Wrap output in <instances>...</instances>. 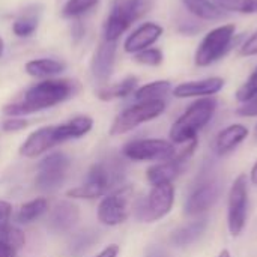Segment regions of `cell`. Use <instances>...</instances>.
<instances>
[{"label": "cell", "mask_w": 257, "mask_h": 257, "mask_svg": "<svg viewBox=\"0 0 257 257\" xmlns=\"http://www.w3.org/2000/svg\"><path fill=\"white\" fill-rule=\"evenodd\" d=\"M208 227V220L206 218H199L194 220L179 229H176L172 233L170 241L176 245V247H187L191 245L193 242H196L206 230Z\"/></svg>", "instance_id": "7402d4cb"}, {"label": "cell", "mask_w": 257, "mask_h": 257, "mask_svg": "<svg viewBox=\"0 0 257 257\" xmlns=\"http://www.w3.org/2000/svg\"><path fill=\"white\" fill-rule=\"evenodd\" d=\"M3 51H5V41L0 38V57L3 56Z\"/></svg>", "instance_id": "60d3db41"}, {"label": "cell", "mask_w": 257, "mask_h": 257, "mask_svg": "<svg viewBox=\"0 0 257 257\" xmlns=\"http://www.w3.org/2000/svg\"><path fill=\"white\" fill-rule=\"evenodd\" d=\"M170 90H172V83L169 80H157V81H152V83L137 87L133 95L139 102L157 101V99H164Z\"/></svg>", "instance_id": "cb8c5ba5"}, {"label": "cell", "mask_w": 257, "mask_h": 257, "mask_svg": "<svg viewBox=\"0 0 257 257\" xmlns=\"http://www.w3.org/2000/svg\"><path fill=\"white\" fill-rule=\"evenodd\" d=\"M2 239L5 241V242H8L12 248H15V250H20V248H23L24 247V244H26V236H24V233L20 230V229H15V227H9L8 230H5L3 233H2Z\"/></svg>", "instance_id": "1f68e13d"}, {"label": "cell", "mask_w": 257, "mask_h": 257, "mask_svg": "<svg viewBox=\"0 0 257 257\" xmlns=\"http://www.w3.org/2000/svg\"><path fill=\"white\" fill-rule=\"evenodd\" d=\"M116 47H117L116 42H110L104 39L102 42H99V45L93 53L90 69L93 77L101 83L107 81L113 72L114 60H116Z\"/></svg>", "instance_id": "2e32d148"}, {"label": "cell", "mask_w": 257, "mask_h": 257, "mask_svg": "<svg viewBox=\"0 0 257 257\" xmlns=\"http://www.w3.org/2000/svg\"><path fill=\"white\" fill-rule=\"evenodd\" d=\"M155 0H114L104 23V39L116 42L137 20L146 15Z\"/></svg>", "instance_id": "277c9868"}, {"label": "cell", "mask_w": 257, "mask_h": 257, "mask_svg": "<svg viewBox=\"0 0 257 257\" xmlns=\"http://www.w3.org/2000/svg\"><path fill=\"white\" fill-rule=\"evenodd\" d=\"M96 239H98L96 232H92V230L80 232V233H77V235L72 238L71 245H69V251H71L72 254H80V253L86 251Z\"/></svg>", "instance_id": "f546056e"}, {"label": "cell", "mask_w": 257, "mask_h": 257, "mask_svg": "<svg viewBox=\"0 0 257 257\" xmlns=\"http://www.w3.org/2000/svg\"><path fill=\"white\" fill-rule=\"evenodd\" d=\"M27 126V120L26 119H21V117H11V119H6L2 125L3 131L6 133H15V131H21Z\"/></svg>", "instance_id": "d590c367"}, {"label": "cell", "mask_w": 257, "mask_h": 257, "mask_svg": "<svg viewBox=\"0 0 257 257\" xmlns=\"http://www.w3.org/2000/svg\"><path fill=\"white\" fill-rule=\"evenodd\" d=\"M214 2H215V0H214Z\"/></svg>", "instance_id": "ee69618b"}, {"label": "cell", "mask_w": 257, "mask_h": 257, "mask_svg": "<svg viewBox=\"0 0 257 257\" xmlns=\"http://www.w3.org/2000/svg\"><path fill=\"white\" fill-rule=\"evenodd\" d=\"M217 110V101L209 98H199L194 101L172 125L170 140L173 145H185L197 139V134L211 122Z\"/></svg>", "instance_id": "3957f363"}, {"label": "cell", "mask_w": 257, "mask_h": 257, "mask_svg": "<svg viewBox=\"0 0 257 257\" xmlns=\"http://www.w3.org/2000/svg\"><path fill=\"white\" fill-rule=\"evenodd\" d=\"M182 163H179L175 157L167 161H160L154 166H151L146 170V178L152 185H161V184H172L176 176L181 173Z\"/></svg>", "instance_id": "d6986e66"}, {"label": "cell", "mask_w": 257, "mask_h": 257, "mask_svg": "<svg viewBox=\"0 0 257 257\" xmlns=\"http://www.w3.org/2000/svg\"><path fill=\"white\" fill-rule=\"evenodd\" d=\"M139 80L134 75H130L123 78L119 83H114L113 86L102 87L98 90L96 96L102 101H111V99H119V98H126L128 95H133L137 89Z\"/></svg>", "instance_id": "603a6c76"}, {"label": "cell", "mask_w": 257, "mask_h": 257, "mask_svg": "<svg viewBox=\"0 0 257 257\" xmlns=\"http://www.w3.org/2000/svg\"><path fill=\"white\" fill-rule=\"evenodd\" d=\"M248 208V187L247 175L241 173L230 187L227 200V226L232 236L241 235L247 223Z\"/></svg>", "instance_id": "30bf717a"}, {"label": "cell", "mask_w": 257, "mask_h": 257, "mask_svg": "<svg viewBox=\"0 0 257 257\" xmlns=\"http://www.w3.org/2000/svg\"><path fill=\"white\" fill-rule=\"evenodd\" d=\"M125 158L131 161H167L176 155L175 145L163 139H142L126 143L122 149Z\"/></svg>", "instance_id": "8fae6325"}, {"label": "cell", "mask_w": 257, "mask_h": 257, "mask_svg": "<svg viewBox=\"0 0 257 257\" xmlns=\"http://www.w3.org/2000/svg\"><path fill=\"white\" fill-rule=\"evenodd\" d=\"M80 220V208L71 202H59L48 217V227L56 233H68Z\"/></svg>", "instance_id": "e0dca14e"}, {"label": "cell", "mask_w": 257, "mask_h": 257, "mask_svg": "<svg viewBox=\"0 0 257 257\" xmlns=\"http://www.w3.org/2000/svg\"><path fill=\"white\" fill-rule=\"evenodd\" d=\"M182 3L190 14L205 21H218L229 17V12L221 9L214 0H182Z\"/></svg>", "instance_id": "ffe728a7"}, {"label": "cell", "mask_w": 257, "mask_h": 257, "mask_svg": "<svg viewBox=\"0 0 257 257\" xmlns=\"http://www.w3.org/2000/svg\"><path fill=\"white\" fill-rule=\"evenodd\" d=\"M26 72L30 75V77H35V78H51L54 75H59L62 74L65 69H66V65L65 62L62 60H57V59H33V60H29L24 66Z\"/></svg>", "instance_id": "44dd1931"}, {"label": "cell", "mask_w": 257, "mask_h": 257, "mask_svg": "<svg viewBox=\"0 0 257 257\" xmlns=\"http://www.w3.org/2000/svg\"><path fill=\"white\" fill-rule=\"evenodd\" d=\"M146 257H167V254L160 247H151L146 251Z\"/></svg>", "instance_id": "f35d334b"}, {"label": "cell", "mask_w": 257, "mask_h": 257, "mask_svg": "<svg viewBox=\"0 0 257 257\" xmlns=\"http://www.w3.org/2000/svg\"><path fill=\"white\" fill-rule=\"evenodd\" d=\"M57 143V139L54 136V125L42 126L36 131H33L24 143L20 146V155L24 158H36L47 152L48 149L54 148Z\"/></svg>", "instance_id": "5bb4252c"}, {"label": "cell", "mask_w": 257, "mask_h": 257, "mask_svg": "<svg viewBox=\"0 0 257 257\" xmlns=\"http://www.w3.org/2000/svg\"><path fill=\"white\" fill-rule=\"evenodd\" d=\"M99 0H68L62 9V15L66 18H77L89 12Z\"/></svg>", "instance_id": "83f0119b"}, {"label": "cell", "mask_w": 257, "mask_h": 257, "mask_svg": "<svg viewBox=\"0 0 257 257\" xmlns=\"http://www.w3.org/2000/svg\"><path fill=\"white\" fill-rule=\"evenodd\" d=\"M250 179H251V182L257 185V161L254 163V166H253V169H251V173H250Z\"/></svg>", "instance_id": "ab89813d"}, {"label": "cell", "mask_w": 257, "mask_h": 257, "mask_svg": "<svg viewBox=\"0 0 257 257\" xmlns=\"http://www.w3.org/2000/svg\"><path fill=\"white\" fill-rule=\"evenodd\" d=\"M69 167H71V160L63 152H53L47 155L38 164L35 187L44 193L56 191L57 188L62 187Z\"/></svg>", "instance_id": "9c48e42d"}, {"label": "cell", "mask_w": 257, "mask_h": 257, "mask_svg": "<svg viewBox=\"0 0 257 257\" xmlns=\"http://www.w3.org/2000/svg\"><path fill=\"white\" fill-rule=\"evenodd\" d=\"M239 56L242 57H253L257 56V32L253 33L239 48Z\"/></svg>", "instance_id": "e575fe53"}, {"label": "cell", "mask_w": 257, "mask_h": 257, "mask_svg": "<svg viewBox=\"0 0 257 257\" xmlns=\"http://www.w3.org/2000/svg\"><path fill=\"white\" fill-rule=\"evenodd\" d=\"M235 33H236L235 24H223L208 32L196 48L194 53L196 66L206 68L223 59L227 54V51L232 48Z\"/></svg>", "instance_id": "5b68a950"}, {"label": "cell", "mask_w": 257, "mask_h": 257, "mask_svg": "<svg viewBox=\"0 0 257 257\" xmlns=\"http://www.w3.org/2000/svg\"><path fill=\"white\" fill-rule=\"evenodd\" d=\"M224 78L208 77L194 81H184L173 89L176 98H209L224 87Z\"/></svg>", "instance_id": "4fadbf2b"}, {"label": "cell", "mask_w": 257, "mask_h": 257, "mask_svg": "<svg viewBox=\"0 0 257 257\" xmlns=\"http://www.w3.org/2000/svg\"><path fill=\"white\" fill-rule=\"evenodd\" d=\"M175 203V187L173 184L152 185L148 197L143 199L137 209L136 217L143 223H155L164 218L173 208Z\"/></svg>", "instance_id": "ba28073f"}, {"label": "cell", "mask_w": 257, "mask_h": 257, "mask_svg": "<svg viewBox=\"0 0 257 257\" xmlns=\"http://www.w3.org/2000/svg\"><path fill=\"white\" fill-rule=\"evenodd\" d=\"M218 257H230V253H229V250H223Z\"/></svg>", "instance_id": "b9f144b4"}, {"label": "cell", "mask_w": 257, "mask_h": 257, "mask_svg": "<svg viewBox=\"0 0 257 257\" xmlns=\"http://www.w3.org/2000/svg\"><path fill=\"white\" fill-rule=\"evenodd\" d=\"M133 196H134V188L131 185L120 187L111 191L110 194H105L96 211L98 221L110 227L125 223L131 214Z\"/></svg>", "instance_id": "8992f818"}, {"label": "cell", "mask_w": 257, "mask_h": 257, "mask_svg": "<svg viewBox=\"0 0 257 257\" xmlns=\"http://www.w3.org/2000/svg\"><path fill=\"white\" fill-rule=\"evenodd\" d=\"M164 110H166L164 99L137 102L117 114V117L114 119V122L110 128V134L111 136L126 134V133L133 131L134 128L140 126L142 123L157 119L158 116H161L164 113Z\"/></svg>", "instance_id": "52a82bcc"}, {"label": "cell", "mask_w": 257, "mask_h": 257, "mask_svg": "<svg viewBox=\"0 0 257 257\" xmlns=\"http://www.w3.org/2000/svg\"><path fill=\"white\" fill-rule=\"evenodd\" d=\"M164 29L158 23H145L137 27L123 42V50L130 54H136L142 50L152 47L163 35Z\"/></svg>", "instance_id": "9a60e30c"}, {"label": "cell", "mask_w": 257, "mask_h": 257, "mask_svg": "<svg viewBox=\"0 0 257 257\" xmlns=\"http://www.w3.org/2000/svg\"><path fill=\"white\" fill-rule=\"evenodd\" d=\"M12 217V205L6 200H0V233L8 230Z\"/></svg>", "instance_id": "d6a6232c"}, {"label": "cell", "mask_w": 257, "mask_h": 257, "mask_svg": "<svg viewBox=\"0 0 257 257\" xmlns=\"http://www.w3.org/2000/svg\"><path fill=\"white\" fill-rule=\"evenodd\" d=\"M39 24V11L38 8L26 9L12 24V32L18 38H29L35 33Z\"/></svg>", "instance_id": "d4e9b609"}, {"label": "cell", "mask_w": 257, "mask_h": 257, "mask_svg": "<svg viewBox=\"0 0 257 257\" xmlns=\"http://www.w3.org/2000/svg\"><path fill=\"white\" fill-rule=\"evenodd\" d=\"M123 176H125V166L122 160L117 157H107L95 163L90 167L86 181L81 185L71 188L66 194L68 197L72 199H86V200L98 199L108 194V191L113 187L122 182Z\"/></svg>", "instance_id": "7a4b0ae2"}, {"label": "cell", "mask_w": 257, "mask_h": 257, "mask_svg": "<svg viewBox=\"0 0 257 257\" xmlns=\"http://www.w3.org/2000/svg\"><path fill=\"white\" fill-rule=\"evenodd\" d=\"M47 211H48V200L45 197H36V199L24 203L20 208V211L17 214V220H18V223L29 224V223L38 220L39 217H42Z\"/></svg>", "instance_id": "484cf974"}, {"label": "cell", "mask_w": 257, "mask_h": 257, "mask_svg": "<svg viewBox=\"0 0 257 257\" xmlns=\"http://www.w3.org/2000/svg\"><path fill=\"white\" fill-rule=\"evenodd\" d=\"M221 194V185L217 179L200 181L185 200V214L190 217L200 215L211 209Z\"/></svg>", "instance_id": "7c38bea8"}, {"label": "cell", "mask_w": 257, "mask_h": 257, "mask_svg": "<svg viewBox=\"0 0 257 257\" xmlns=\"http://www.w3.org/2000/svg\"><path fill=\"white\" fill-rule=\"evenodd\" d=\"M236 114L242 116V117H256L257 116V95L254 98H251L250 101L241 104L236 108Z\"/></svg>", "instance_id": "836d02e7"}, {"label": "cell", "mask_w": 257, "mask_h": 257, "mask_svg": "<svg viewBox=\"0 0 257 257\" xmlns=\"http://www.w3.org/2000/svg\"><path fill=\"white\" fill-rule=\"evenodd\" d=\"M134 60L145 66H160L164 60V54L160 48L149 47L134 54Z\"/></svg>", "instance_id": "f1b7e54d"}, {"label": "cell", "mask_w": 257, "mask_h": 257, "mask_svg": "<svg viewBox=\"0 0 257 257\" xmlns=\"http://www.w3.org/2000/svg\"><path fill=\"white\" fill-rule=\"evenodd\" d=\"M117 254H119V247L116 244H111L105 247L102 251H99L95 257H117Z\"/></svg>", "instance_id": "8d00e7d4"}, {"label": "cell", "mask_w": 257, "mask_h": 257, "mask_svg": "<svg viewBox=\"0 0 257 257\" xmlns=\"http://www.w3.org/2000/svg\"><path fill=\"white\" fill-rule=\"evenodd\" d=\"M215 3L226 12L236 14H257V0H215Z\"/></svg>", "instance_id": "4316f807"}, {"label": "cell", "mask_w": 257, "mask_h": 257, "mask_svg": "<svg viewBox=\"0 0 257 257\" xmlns=\"http://www.w3.org/2000/svg\"><path fill=\"white\" fill-rule=\"evenodd\" d=\"M248 137V128L242 123H232L221 130L215 137V152L223 157L233 152Z\"/></svg>", "instance_id": "ac0fdd59"}, {"label": "cell", "mask_w": 257, "mask_h": 257, "mask_svg": "<svg viewBox=\"0 0 257 257\" xmlns=\"http://www.w3.org/2000/svg\"><path fill=\"white\" fill-rule=\"evenodd\" d=\"M80 83L69 78H47L29 87L18 99L5 105L3 113L11 117H20L51 108L66 99L75 96Z\"/></svg>", "instance_id": "6da1fadb"}, {"label": "cell", "mask_w": 257, "mask_h": 257, "mask_svg": "<svg viewBox=\"0 0 257 257\" xmlns=\"http://www.w3.org/2000/svg\"><path fill=\"white\" fill-rule=\"evenodd\" d=\"M254 131H256V136H257V125H256V130H254Z\"/></svg>", "instance_id": "7bdbcfd3"}, {"label": "cell", "mask_w": 257, "mask_h": 257, "mask_svg": "<svg viewBox=\"0 0 257 257\" xmlns=\"http://www.w3.org/2000/svg\"><path fill=\"white\" fill-rule=\"evenodd\" d=\"M15 248H12L8 242L0 239V257H15Z\"/></svg>", "instance_id": "74e56055"}, {"label": "cell", "mask_w": 257, "mask_h": 257, "mask_svg": "<svg viewBox=\"0 0 257 257\" xmlns=\"http://www.w3.org/2000/svg\"><path fill=\"white\" fill-rule=\"evenodd\" d=\"M257 95V68L253 71V74L245 80V83H242L239 86V89L235 93L236 101H239L241 104L250 101L251 98H254Z\"/></svg>", "instance_id": "4dcf8cb0"}]
</instances>
